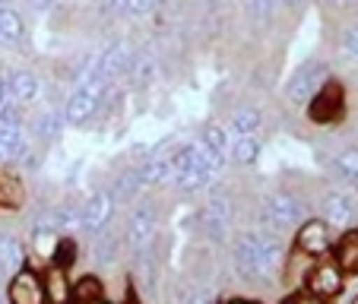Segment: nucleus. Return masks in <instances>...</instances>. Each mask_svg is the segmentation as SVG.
Here are the masks:
<instances>
[{
	"mask_svg": "<svg viewBox=\"0 0 358 304\" xmlns=\"http://www.w3.org/2000/svg\"><path fill=\"white\" fill-rule=\"evenodd\" d=\"M7 86H10V92H13L16 105H29V101H35L41 92V82H38V76H35V70H26V67L13 70Z\"/></svg>",
	"mask_w": 358,
	"mask_h": 304,
	"instance_id": "12",
	"label": "nucleus"
},
{
	"mask_svg": "<svg viewBox=\"0 0 358 304\" xmlns=\"http://www.w3.org/2000/svg\"><path fill=\"white\" fill-rule=\"evenodd\" d=\"M22 263H26V247H22V241L13 235H0V266L16 273Z\"/></svg>",
	"mask_w": 358,
	"mask_h": 304,
	"instance_id": "16",
	"label": "nucleus"
},
{
	"mask_svg": "<svg viewBox=\"0 0 358 304\" xmlns=\"http://www.w3.org/2000/svg\"><path fill=\"white\" fill-rule=\"evenodd\" d=\"M115 194L111 190H99V194H92L86 203H83V212H80V225L86 231H105V225L111 222V216H115Z\"/></svg>",
	"mask_w": 358,
	"mask_h": 304,
	"instance_id": "6",
	"label": "nucleus"
},
{
	"mask_svg": "<svg viewBox=\"0 0 358 304\" xmlns=\"http://www.w3.org/2000/svg\"><path fill=\"white\" fill-rule=\"evenodd\" d=\"M156 3H159V0H127L124 13H130V16H146V13H152V10H156Z\"/></svg>",
	"mask_w": 358,
	"mask_h": 304,
	"instance_id": "29",
	"label": "nucleus"
},
{
	"mask_svg": "<svg viewBox=\"0 0 358 304\" xmlns=\"http://www.w3.org/2000/svg\"><path fill=\"white\" fill-rule=\"evenodd\" d=\"M143 187V178H140V171H124L121 178H117V184H115V200H130V196H136V190Z\"/></svg>",
	"mask_w": 358,
	"mask_h": 304,
	"instance_id": "24",
	"label": "nucleus"
},
{
	"mask_svg": "<svg viewBox=\"0 0 358 304\" xmlns=\"http://www.w3.org/2000/svg\"><path fill=\"white\" fill-rule=\"evenodd\" d=\"M0 304H3V301H0Z\"/></svg>",
	"mask_w": 358,
	"mask_h": 304,
	"instance_id": "41",
	"label": "nucleus"
},
{
	"mask_svg": "<svg viewBox=\"0 0 358 304\" xmlns=\"http://www.w3.org/2000/svg\"><path fill=\"white\" fill-rule=\"evenodd\" d=\"M89 304H108V301H101V298H99V301H89Z\"/></svg>",
	"mask_w": 358,
	"mask_h": 304,
	"instance_id": "39",
	"label": "nucleus"
},
{
	"mask_svg": "<svg viewBox=\"0 0 358 304\" xmlns=\"http://www.w3.org/2000/svg\"><path fill=\"white\" fill-rule=\"evenodd\" d=\"M327 3H330V7H349L352 0H327Z\"/></svg>",
	"mask_w": 358,
	"mask_h": 304,
	"instance_id": "37",
	"label": "nucleus"
},
{
	"mask_svg": "<svg viewBox=\"0 0 358 304\" xmlns=\"http://www.w3.org/2000/svg\"><path fill=\"white\" fill-rule=\"evenodd\" d=\"M3 92H7V80H0V108H3Z\"/></svg>",
	"mask_w": 358,
	"mask_h": 304,
	"instance_id": "38",
	"label": "nucleus"
},
{
	"mask_svg": "<svg viewBox=\"0 0 358 304\" xmlns=\"http://www.w3.org/2000/svg\"><path fill=\"white\" fill-rule=\"evenodd\" d=\"M26 35V22L13 7L0 3V45H20Z\"/></svg>",
	"mask_w": 358,
	"mask_h": 304,
	"instance_id": "14",
	"label": "nucleus"
},
{
	"mask_svg": "<svg viewBox=\"0 0 358 304\" xmlns=\"http://www.w3.org/2000/svg\"><path fill=\"white\" fill-rule=\"evenodd\" d=\"M231 304H248V301H231Z\"/></svg>",
	"mask_w": 358,
	"mask_h": 304,
	"instance_id": "40",
	"label": "nucleus"
},
{
	"mask_svg": "<svg viewBox=\"0 0 358 304\" xmlns=\"http://www.w3.org/2000/svg\"><path fill=\"white\" fill-rule=\"evenodd\" d=\"M327 76H330L327 64H320V61L304 64V67L289 80V86H285V99H289L292 108H301V105H308V101L317 95V89L327 82Z\"/></svg>",
	"mask_w": 358,
	"mask_h": 304,
	"instance_id": "3",
	"label": "nucleus"
},
{
	"mask_svg": "<svg viewBox=\"0 0 358 304\" xmlns=\"http://www.w3.org/2000/svg\"><path fill=\"white\" fill-rule=\"evenodd\" d=\"M279 7H289V10H295V7H301V0H279Z\"/></svg>",
	"mask_w": 358,
	"mask_h": 304,
	"instance_id": "35",
	"label": "nucleus"
},
{
	"mask_svg": "<svg viewBox=\"0 0 358 304\" xmlns=\"http://www.w3.org/2000/svg\"><path fill=\"white\" fill-rule=\"evenodd\" d=\"M73 298L80 304H89V301H99L101 298V282L95 276H83L80 282L73 285Z\"/></svg>",
	"mask_w": 358,
	"mask_h": 304,
	"instance_id": "25",
	"label": "nucleus"
},
{
	"mask_svg": "<svg viewBox=\"0 0 358 304\" xmlns=\"http://www.w3.org/2000/svg\"><path fill=\"white\" fill-rule=\"evenodd\" d=\"M127 73H130V82L134 86H149V82L156 80V61L146 55V51H134L127 64Z\"/></svg>",
	"mask_w": 358,
	"mask_h": 304,
	"instance_id": "15",
	"label": "nucleus"
},
{
	"mask_svg": "<svg viewBox=\"0 0 358 304\" xmlns=\"http://www.w3.org/2000/svg\"><path fill=\"white\" fill-rule=\"evenodd\" d=\"M61 124H64V115L45 111V115H38V121L32 124V133L38 136V140H55V136L61 133Z\"/></svg>",
	"mask_w": 358,
	"mask_h": 304,
	"instance_id": "22",
	"label": "nucleus"
},
{
	"mask_svg": "<svg viewBox=\"0 0 358 304\" xmlns=\"http://www.w3.org/2000/svg\"><path fill=\"white\" fill-rule=\"evenodd\" d=\"M343 51L358 61V22L345 26V32H343Z\"/></svg>",
	"mask_w": 358,
	"mask_h": 304,
	"instance_id": "28",
	"label": "nucleus"
},
{
	"mask_svg": "<svg viewBox=\"0 0 358 304\" xmlns=\"http://www.w3.org/2000/svg\"><path fill=\"white\" fill-rule=\"evenodd\" d=\"M124 7H127V0H105V3H101L105 13H124Z\"/></svg>",
	"mask_w": 358,
	"mask_h": 304,
	"instance_id": "33",
	"label": "nucleus"
},
{
	"mask_svg": "<svg viewBox=\"0 0 358 304\" xmlns=\"http://www.w3.org/2000/svg\"><path fill=\"white\" fill-rule=\"evenodd\" d=\"M336 263H339V270H355L358 266V235H349L343 244H339Z\"/></svg>",
	"mask_w": 358,
	"mask_h": 304,
	"instance_id": "26",
	"label": "nucleus"
},
{
	"mask_svg": "<svg viewBox=\"0 0 358 304\" xmlns=\"http://www.w3.org/2000/svg\"><path fill=\"white\" fill-rule=\"evenodd\" d=\"M320 212H324V222L333 229H345L355 216V203L345 190H327L324 200H320Z\"/></svg>",
	"mask_w": 358,
	"mask_h": 304,
	"instance_id": "8",
	"label": "nucleus"
},
{
	"mask_svg": "<svg viewBox=\"0 0 358 304\" xmlns=\"http://www.w3.org/2000/svg\"><path fill=\"white\" fill-rule=\"evenodd\" d=\"M289 304H324V298L314 295V291H311V295H298V298H292Z\"/></svg>",
	"mask_w": 358,
	"mask_h": 304,
	"instance_id": "34",
	"label": "nucleus"
},
{
	"mask_svg": "<svg viewBox=\"0 0 358 304\" xmlns=\"http://www.w3.org/2000/svg\"><path fill=\"white\" fill-rule=\"evenodd\" d=\"M244 10H248V20L254 26H266L276 16L279 0H244Z\"/></svg>",
	"mask_w": 358,
	"mask_h": 304,
	"instance_id": "21",
	"label": "nucleus"
},
{
	"mask_svg": "<svg viewBox=\"0 0 358 304\" xmlns=\"http://www.w3.org/2000/svg\"><path fill=\"white\" fill-rule=\"evenodd\" d=\"M57 229H61V225H57V212L51 210V212H45V216H38V219H35V231H32V235L41 241V238L55 235Z\"/></svg>",
	"mask_w": 358,
	"mask_h": 304,
	"instance_id": "27",
	"label": "nucleus"
},
{
	"mask_svg": "<svg viewBox=\"0 0 358 304\" xmlns=\"http://www.w3.org/2000/svg\"><path fill=\"white\" fill-rule=\"evenodd\" d=\"M29 7H32L35 13H48V10L57 7V0H29Z\"/></svg>",
	"mask_w": 358,
	"mask_h": 304,
	"instance_id": "32",
	"label": "nucleus"
},
{
	"mask_svg": "<svg viewBox=\"0 0 358 304\" xmlns=\"http://www.w3.org/2000/svg\"><path fill=\"white\" fill-rule=\"evenodd\" d=\"M311 291L320 298L327 295H339L343 291V270H339V263H324L317 273L311 276Z\"/></svg>",
	"mask_w": 358,
	"mask_h": 304,
	"instance_id": "13",
	"label": "nucleus"
},
{
	"mask_svg": "<svg viewBox=\"0 0 358 304\" xmlns=\"http://www.w3.org/2000/svg\"><path fill=\"white\" fill-rule=\"evenodd\" d=\"M330 247V225L324 219H314V222H304L298 229V250H304L308 257H320Z\"/></svg>",
	"mask_w": 358,
	"mask_h": 304,
	"instance_id": "9",
	"label": "nucleus"
},
{
	"mask_svg": "<svg viewBox=\"0 0 358 304\" xmlns=\"http://www.w3.org/2000/svg\"><path fill=\"white\" fill-rule=\"evenodd\" d=\"M260 124H264V117H260L257 108H238L235 115H231L229 127L235 136H254L260 130Z\"/></svg>",
	"mask_w": 358,
	"mask_h": 304,
	"instance_id": "18",
	"label": "nucleus"
},
{
	"mask_svg": "<svg viewBox=\"0 0 358 304\" xmlns=\"http://www.w3.org/2000/svg\"><path fill=\"white\" fill-rule=\"evenodd\" d=\"M124 238H127L130 250L149 247L152 238H156V212L149 210V206H136L127 219V231H124Z\"/></svg>",
	"mask_w": 358,
	"mask_h": 304,
	"instance_id": "7",
	"label": "nucleus"
},
{
	"mask_svg": "<svg viewBox=\"0 0 358 304\" xmlns=\"http://www.w3.org/2000/svg\"><path fill=\"white\" fill-rule=\"evenodd\" d=\"M70 260H73V241H61V247H57V263L67 266Z\"/></svg>",
	"mask_w": 358,
	"mask_h": 304,
	"instance_id": "31",
	"label": "nucleus"
},
{
	"mask_svg": "<svg viewBox=\"0 0 358 304\" xmlns=\"http://www.w3.org/2000/svg\"><path fill=\"white\" fill-rule=\"evenodd\" d=\"M10 304H45V285L32 273H16L10 282Z\"/></svg>",
	"mask_w": 358,
	"mask_h": 304,
	"instance_id": "11",
	"label": "nucleus"
},
{
	"mask_svg": "<svg viewBox=\"0 0 358 304\" xmlns=\"http://www.w3.org/2000/svg\"><path fill=\"white\" fill-rule=\"evenodd\" d=\"M190 304H213V298H210V295H196Z\"/></svg>",
	"mask_w": 358,
	"mask_h": 304,
	"instance_id": "36",
	"label": "nucleus"
},
{
	"mask_svg": "<svg viewBox=\"0 0 358 304\" xmlns=\"http://www.w3.org/2000/svg\"><path fill=\"white\" fill-rule=\"evenodd\" d=\"M140 178L143 184H169L171 181V156H156V159H149L146 165L140 168Z\"/></svg>",
	"mask_w": 358,
	"mask_h": 304,
	"instance_id": "19",
	"label": "nucleus"
},
{
	"mask_svg": "<svg viewBox=\"0 0 358 304\" xmlns=\"http://www.w3.org/2000/svg\"><path fill=\"white\" fill-rule=\"evenodd\" d=\"M45 295L55 298V304H67L70 301V289H67V279H64L61 266L48 273V285H45Z\"/></svg>",
	"mask_w": 358,
	"mask_h": 304,
	"instance_id": "23",
	"label": "nucleus"
},
{
	"mask_svg": "<svg viewBox=\"0 0 358 304\" xmlns=\"http://www.w3.org/2000/svg\"><path fill=\"white\" fill-rule=\"evenodd\" d=\"M333 175L358 190V149H345V152H339L333 159Z\"/></svg>",
	"mask_w": 358,
	"mask_h": 304,
	"instance_id": "17",
	"label": "nucleus"
},
{
	"mask_svg": "<svg viewBox=\"0 0 358 304\" xmlns=\"http://www.w3.org/2000/svg\"><path fill=\"white\" fill-rule=\"evenodd\" d=\"M355 304H358V301H355Z\"/></svg>",
	"mask_w": 358,
	"mask_h": 304,
	"instance_id": "42",
	"label": "nucleus"
},
{
	"mask_svg": "<svg viewBox=\"0 0 358 304\" xmlns=\"http://www.w3.org/2000/svg\"><path fill=\"white\" fill-rule=\"evenodd\" d=\"M260 222H264L270 231L295 229V225L304 222L301 200H298V196H292V194H273V196H266L264 210H260Z\"/></svg>",
	"mask_w": 358,
	"mask_h": 304,
	"instance_id": "2",
	"label": "nucleus"
},
{
	"mask_svg": "<svg viewBox=\"0 0 358 304\" xmlns=\"http://www.w3.org/2000/svg\"><path fill=\"white\" fill-rule=\"evenodd\" d=\"M231 159L238 165H254L260 159V140L257 136H238L231 143Z\"/></svg>",
	"mask_w": 358,
	"mask_h": 304,
	"instance_id": "20",
	"label": "nucleus"
},
{
	"mask_svg": "<svg viewBox=\"0 0 358 304\" xmlns=\"http://www.w3.org/2000/svg\"><path fill=\"white\" fill-rule=\"evenodd\" d=\"M130 57H134V45H130V41H124V38L111 41L101 55H95V73H99L105 82L117 80L121 73H127Z\"/></svg>",
	"mask_w": 358,
	"mask_h": 304,
	"instance_id": "5",
	"label": "nucleus"
},
{
	"mask_svg": "<svg viewBox=\"0 0 358 304\" xmlns=\"http://www.w3.org/2000/svg\"><path fill=\"white\" fill-rule=\"evenodd\" d=\"M203 143H206V146H213V149H225V130L222 127H206Z\"/></svg>",
	"mask_w": 358,
	"mask_h": 304,
	"instance_id": "30",
	"label": "nucleus"
},
{
	"mask_svg": "<svg viewBox=\"0 0 358 304\" xmlns=\"http://www.w3.org/2000/svg\"><path fill=\"white\" fill-rule=\"evenodd\" d=\"M99 101L101 99H95V95L76 89V92L67 99V105H64V121H67L70 127H83V124L92 121V115L99 111Z\"/></svg>",
	"mask_w": 358,
	"mask_h": 304,
	"instance_id": "10",
	"label": "nucleus"
},
{
	"mask_svg": "<svg viewBox=\"0 0 358 304\" xmlns=\"http://www.w3.org/2000/svg\"><path fill=\"white\" fill-rule=\"evenodd\" d=\"M200 225H203V231L213 238V241H222L225 235H229V229H231V203H229V196H222V194H216V196H210V200L200 206Z\"/></svg>",
	"mask_w": 358,
	"mask_h": 304,
	"instance_id": "4",
	"label": "nucleus"
},
{
	"mask_svg": "<svg viewBox=\"0 0 358 304\" xmlns=\"http://www.w3.org/2000/svg\"><path fill=\"white\" fill-rule=\"evenodd\" d=\"M279 260H282V247H279L276 238L264 235H241L235 241V250H231V263L241 276L257 279V276H273L279 270Z\"/></svg>",
	"mask_w": 358,
	"mask_h": 304,
	"instance_id": "1",
	"label": "nucleus"
}]
</instances>
